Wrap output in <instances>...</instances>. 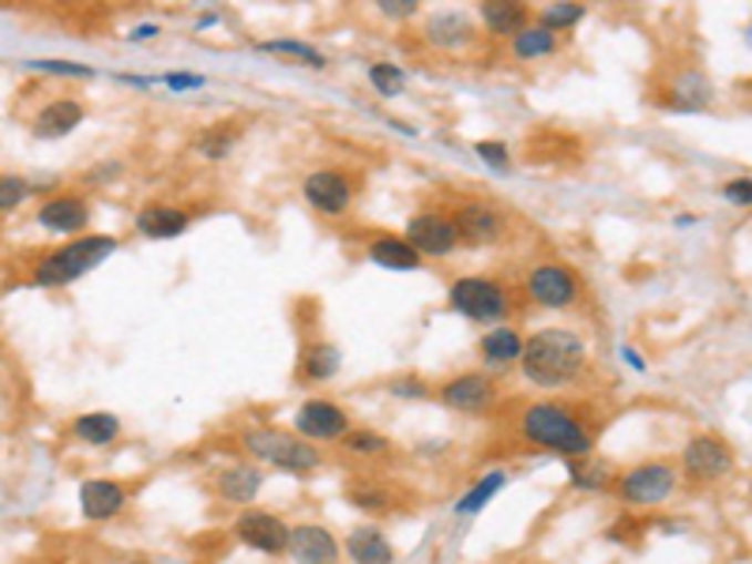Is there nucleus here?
Segmentation results:
<instances>
[{"instance_id":"f257e3e1","label":"nucleus","mask_w":752,"mask_h":564,"mask_svg":"<svg viewBox=\"0 0 752 564\" xmlns=\"http://www.w3.org/2000/svg\"><path fill=\"white\" fill-rule=\"evenodd\" d=\"M519 372L530 380L535 388L560 391L573 388L579 377L587 372V342L584 336L568 328H542L519 353Z\"/></svg>"},{"instance_id":"f03ea898","label":"nucleus","mask_w":752,"mask_h":564,"mask_svg":"<svg viewBox=\"0 0 752 564\" xmlns=\"http://www.w3.org/2000/svg\"><path fill=\"white\" fill-rule=\"evenodd\" d=\"M519 441L542 452H554L568 463L576 459H591L595 452V433L573 407L565 403H530L523 407V414L516 418Z\"/></svg>"},{"instance_id":"7ed1b4c3","label":"nucleus","mask_w":752,"mask_h":564,"mask_svg":"<svg viewBox=\"0 0 752 564\" xmlns=\"http://www.w3.org/2000/svg\"><path fill=\"white\" fill-rule=\"evenodd\" d=\"M241 452L253 455V463H268L279 466L287 474H312L323 466V455L317 444H309L305 437H298L293 429L279 425H253L241 433Z\"/></svg>"},{"instance_id":"20e7f679","label":"nucleus","mask_w":752,"mask_h":564,"mask_svg":"<svg viewBox=\"0 0 752 564\" xmlns=\"http://www.w3.org/2000/svg\"><path fill=\"white\" fill-rule=\"evenodd\" d=\"M117 253V237L110 234H83L75 242L61 245L56 253L42 256L31 267V283L45 286V290H56V286H69L75 279H83L87 271H94L99 264H106L110 256Z\"/></svg>"},{"instance_id":"39448f33","label":"nucleus","mask_w":752,"mask_h":564,"mask_svg":"<svg viewBox=\"0 0 752 564\" xmlns=\"http://www.w3.org/2000/svg\"><path fill=\"white\" fill-rule=\"evenodd\" d=\"M449 305L460 317L474 324H493V328L512 312V298L504 290V283L485 279V275H460L449 286Z\"/></svg>"},{"instance_id":"423d86ee","label":"nucleus","mask_w":752,"mask_h":564,"mask_svg":"<svg viewBox=\"0 0 752 564\" xmlns=\"http://www.w3.org/2000/svg\"><path fill=\"white\" fill-rule=\"evenodd\" d=\"M614 490L625 504H636V509H655V504L670 501L673 490H678V471L670 463H636L628 466L625 474L614 478Z\"/></svg>"},{"instance_id":"0eeeda50","label":"nucleus","mask_w":752,"mask_h":564,"mask_svg":"<svg viewBox=\"0 0 752 564\" xmlns=\"http://www.w3.org/2000/svg\"><path fill=\"white\" fill-rule=\"evenodd\" d=\"M301 193H305V204H309L317 215L342 218L350 207H354L358 177L339 166H323V170H312V174L301 181Z\"/></svg>"},{"instance_id":"6e6552de","label":"nucleus","mask_w":752,"mask_h":564,"mask_svg":"<svg viewBox=\"0 0 752 564\" xmlns=\"http://www.w3.org/2000/svg\"><path fill=\"white\" fill-rule=\"evenodd\" d=\"M449 215L455 229H460L463 248L501 245L504 234H508V215H504L497 204H485V199H460Z\"/></svg>"},{"instance_id":"1a4fd4ad","label":"nucleus","mask_w":752,"mask_h":564,"mask_svg":"<svg viewBox=\"0 0 752 564\" xmlns=\"http://www.w3.org/2000/svg\"><path fill=\"white\" fill-rule=\"evenodd\" d=\"M406 242L414 245V253L422 260H449L463 248V237L455 229L449 212H418L411 223H406Z\"/></svg>"},{"instance_id":"9d476101","label":"nucleus","mask_w":752,"mask_h":564,"mask_svg":"<svg viewBox=\"0 0 752 564\" xmlns=\"http://www.w3.org/2000/svg\"><path fill=\"white\" fill-rule=\"evenodd\" d=\"M234 539L241 546H249L253 553H264V557H287L290 550V527L287 520H279L268 509H245L234 520Z\"/></svg>"},{"instance_id":"9b49d317","label":"nucleus","mask_w":752,"mask_h":564,"mask_svg":"<svg viewBox=\"0 0 752 564\" xmlns=\"http://www.w3.org/2000/svg\"><path fill=\"white\" fill-rule=\"evenodd\" d=\"M527 294L538 309L565 312L579 301V279L565 264H535L527 275Z\"/></svg>"},{"instance_id":"f8f14e48","label":"nucleus","mask_w":752,"mask_h":564,"mask_svg":"<svg viewBox=\"0 0 752 564\" xmlns=\"http://www.w3.org/2000/svg\"><path fill=\"white\" fill-rule=\"evenodd\" d=\"M350 414L342 410L339 403H331V399H305L298 407V414H293V433L305 437L309 444H328V441H342V437L350 433Z\"/></svg>"},{"instance_id":"ddd939ff","label":"nucleus","mask_w":752,"mask_h":564,"mask_svg":"<svg viewBox=\"0 0 752 564\" xmlns=\"http://www.w3.org/2000/svg\"><path fill=\"white\" fill-rule=\"evenodd\" d=\"M433 396L455 414H485L497 403V380L485 372H455L444 384H436Z\"/></svg>"},{"instance_id":"4468645a","label":"nucleus","mask_w":752,"mask_h":564,"mask_svg":"<svg viewBox=\"0 0 752 564\" xmlns=\"http://www.w3.org/2000/svg\"><path fill=\"white\" fill-rule=\"evenodd\" d=\"M730 466H734V452H730V444L722 441V437H711V433L692 437L681 452V471L689 474L692 482H715V478L730 474Z\"/></svg>"},{"instance_id":"2eb2a0df","label":"nucleus","mask_w":752,"mask_h":564,"mask_svg":"<svg viewBox=\"0 0 752 564\" xmlns=\"http://www.w3.org/2000/svg\"><path fill=\"white\" fill-rule=\"evenodd\" d=\"M128 496H132L128 482H117V478H87V482L80 485V512L83 520L91 523H106L113 515L125 512Z\"/></svg>"},{"instance_id":"dca6fc26","label":"nucleus","mask_w":752,"mask_h":564,"mask_svg":"<svg viewBox=\"0 0 752 564\" xmlns=\"http://www.w3.org/2000/svg\"><path fill=\"white\" fill-rule=\"evenodd\" d=\"M287 553L298 564H342V542L323 523H293Z\"/></svg>"},{"instance_id":"f3484780","label":"nucleus","mask_w":752,"mask_h":564,"mask_svg":"<svg viewBox=\"0 0 752 564\" xmlns=\"http://www.w3.org/2000/svg\"><path fill=\"white\" fill-rule=\"evenodd\" d=\"M87 223H91V207H87V199L75 193L50 196L42 207H38V226L50 229V234H80L83 237Z\"/></svg>"},{"instance_id":"a211bd4d","label":"nucleus","mask_w":752,"mask_h":564,"mask_svg":"<svg viewBox=\"0 0 752 564\" xmlns=\"http://www.w3.org/2000/svg\"><path fill=\"white\" fill-rule=\"evenodd\" d=\"M188 223H193V215H188L185 207L162 204V199L144 204L136 212V234L151 237V242H169V237H181L188 229Z\"/></svg>"},{"instance_id":"6ab92c4d","label":"nucleus","mask_w":752,"mask_h":564,"mask_svg":"<svg viewBox=\"0 0 752 564\" xmlns=\"http://www.w3.org/2000/svg\"><path fill=\"white\" fill-rule=\"evenodd\" d=\"M422 34L436 50H466L478 38V27H474V19L466 12H436L425 19Z\"/></svg>"},{"instance_id":"aec40b11","label":"nucleus","mask_w":752,"mask_h":564,"mask_svg":"<svg viewBox=\"0 0 752 564\" xmlns=\"http://www.w3.org/2000/svg\"><path fill=\"white\" fill-rule=\"evenodd\" d=\"M264 490V471L256 463H234V466H223V471L215 474V493L223 496L226 504H249L260 496Z\"/></svg>"},{"instance_id":"412c9836","label":"nucleus","mask_w":752,"mask_h":564,"mask_svg":"<svg viewBox=\"0 0 752 564\" xmlns=\"http://www.w3.org/2000/svg\"><path fill=\"white\" fill-rule=\"evenodd\" d=\"M347 557L354 564H395V546L377 523H358L354 531L347 534Z\"/></svg>"},{"instance_id":"4be33fe9","label":"nucleus","mask_w":752,"mask_h":564,"mask_svg":"<svg viewBox=\"0 0 752 564\" xmlns=\"http://www.w3.org/2000/svg\"><path fill=\"white\" fill-rule=\"evenodd\" d=\"M83 117H87L83 102H75V99H53V102H45V106L38 110V117H34V136H42V140H61V136H69V132L80 129Z\"/></svg>"},{"instance_id":"5701e85b","label":"nucleus","mask_w":752,"mask_h":564,"mask_svg":"<svg viewBox=\"0 0 752 564\" xmlns=\"http://www.w3.org/2000/svg\"><path fill=\"white\" fill-rule=\"evenodd\" d=\"M365 253L377 267H388V271H418L425 264L403 234H373Z\"/></svg>"},{"instance_id":"b1692460","label":"nucleus","mask_w":752,"mask_h":564,"mask_svg":"<svg viewBox=\"0 0 752 564\" xmlns=\"http://www.w3.org/2000/svg\"><path fill=\"white\" fill-rule=\"evenodd\" d=\"M342 366V350L336 342L328 339H317L309 342V347L301 350V361H298V377L305 384H323V380H331Z\"/></svg>"},{"instance_id":"393cba45","label":"nucleus","mask_w":752,"mask_h":564,"mask_svg":"<svg viewBox=\"0 0 752 564\" xmlns=\"http://www.w3.org/2000/svg\"><path fill=\"white\" fill-rule=\"evenodd\" d=\"M478 19L485 31L497 38H516L530 27V12L523 4H512V0H490L478 8Z\"/></svg>"},{"instance_id":"a878e982","label":"nucleus","mask_w":752,"mask_h":564,"mask_svg":"<svg viewBox=\"0 0 752 564\" xmlns=\"http://www.w3.org/2000/svg\"><path fill=\"white\" fill-rule=\"evenodd\" d=\"M478 353H482V361L490 369H504V366H512V361H519L523 336H519L516 328H508V324H497V328L485 331V336H482Z\"/></svg>"},{"instance_id":"bb28decb","label":"nucleus","mask_w":752,"mask_h":564,"mask_svg":"<svg viewBox=\"0 0 752 564\" xmlns=\"http://www.w3.org/2000/svg\"><path fill=\"white\" fill-rule=\"evenodd\" d=\"M72 433L80 437L83 444L91 448H106L121 437V418L106 414V410H91V414H80L72 422Z\"/></svg>"},{"instance_id":"cd10ccee","label":"nucleus","mask_w":752,"mask_h":564,"mask_svg":"<svg viewBox=\"0 0 752 564\" xmlns=\"http://www.w3.org/2000/svg\"><path fill=\"white\" fill-rule=\"evenodd\" d=\"M504 485H508V474L504 471H490V474H482L478 482L474 485H466V493L460 496V501H455V515H460V520H466V515H478L485 504L493 501V496H497Z\"/></svg>"},{"instance_id":"c85d7f7f","label":"nucleus","mask_w":752,"mask_h":564,"mask_svg":"<svg viewBox=\"0 0 752 564\" xmlns=\"http://www.w3.org/2000/svg\"><path fill=\"white\" fill-rule=\"evenodd\" d=\"M260 53H275V57H287V61L301 64V69H328V57H323L317 45L298 42V38H268V42H256Z\"/></svg>"},{"instance_id":"c756f323","label":"nucleus","mask_w":752,"mask_h":564,"mask_svg":"<svg viewBox=\"0 0 752 564\" xmlns=\"http://www.w3.org/2000/svg\"><path fill=\"white\" fill-rule=\"evenodd\" d=\"M568 482H573V490L579 493H602L614 485V474H609L606 463H598V459H576V463H568Z\"/></svg>"},{"instance_id":"7c9ffc66","label":"nucleus","mask_w":752,"mask_h":564,"mask_svg":"<svg viewBox=\"0 0 752 564\" xmlns=\"http://www.w3.org/2000/svg\"><path fill=\"white\" fill-rule=\"evenodd\" d=\"M557 53V34L546 27H527L523 34L512 38V57L516 61H538V57H554Z\"/></svg>"},{"instance_id":"2f4dec72","label":"nucleus","mask_w":752,"mask_h":564,"mask_svg":"<svg viewBox=\"0 0 752 564\" xmlns=\"http://www.w3.org/2000/svg\"><path fill=\"white\" fill-rule=\"evenodd\" d=\"M339 444H342V452L354 455V459H388L392 455V441H388L384 433H377V429H350Z\"/></svg>"},{"instance_id":"473e14b6","label":"nucleus","mask_w":752,"mask_h":564,"mask_svg":"<svg viewBox=\"0 0 752 564\" xmlns=\"http://www.w3.org/2000/svg\"><path fill=\"white\" fill-rule=\"evenodd\" d=\"M708 102H711V83L700 80V75H681V80L673 83V99H670L673 110H703Z\"/></svg>"},{"instance_id":"72a5a7b5","label":"nucleus","mask_w":752,"mask_h":564,"mask_svg":"<svg viewBox=\"0 0 752 564\" xmlns=\"http://www.w3.org/2000/svg\"><path fill=\"white\" fill-rule=\"evenodd\" d=\"M350 496V504L361 512H369V515H380V512H388L392 509V493H388V485H380V482H354L347 490Z\"/></svg>"},{"instance_id":"f704fd0d","label":"nucleus","mask_w":752,"mask_h":564,"mask_svg":"<svg viewBox=\"0 0 752 564\" xmlns=\"http://www.w3.org/2000/svg\"><path fill=\"white\" fill-rule=\"evenodd\" d=\"M369 83L377 88L380 99H399L406 88V72L392 61H377V64H369Z\"/></svg>"},{"instance_id":"c9c22d12","label":"nucleus","mask_w":752,"mask_h":564,"mask_svg":"<svg viewBox=\"0 0 752 564\" xmlns=\"http://www.w3.org/2000/svg\"><path fill=\"white\" fill-rule=\"evenodd\" d=\"M584 16H587V8H584V4H549L538 19H542V27H546V31L565 34L568 27H576Z\"/></svg>"},{"instance_id":"e433bc0d","label":"nucleus","mask_w":752,"mask_h":564,"mask_svg":"<svg viewBox=\"0 0 752 564\" xmlns=\"http://www.w3.org/2000/svg\"><path fill=\"white\" fill-rule=\"evenodd\" d=\"M234 140H237V132H226V124H218V129L204 132V136L196 140V151L204 158H226L234 151Z\"/></svg>"},{"instance_id":"4c0bfd02","label":"nucleus","mask_w":752,"mask_h":564,"mask_svg":"<svg viewBox=\"0 0 752 564\" xmlns=\"http://www.w3.org/2000/svg\"><path fill=\"white\" fill-rule=\"evenodd\" d=\"M31 181L23 177H12V174H0V215L16 212L19 204H23L27 196H31Z\"/></svg>"},{"instance_id":"58836bf2","label":"nucleus","mask_w":752,"mask_h":564,"mask_svg":"<svg viewBox=\"0 0 752 564\" xmlns=\"http://www.w3.org/2000/svg\"><path fill=\"white\" fill-rule=\"evenodd\" d=\"M474 155H478L485 166H493V170H508L512 166V158H508V147L504 143H493V140H482V143H474Z\"/></svg>"},{"instance_id":"ea45409f","label":"nucleus","mask_w":752,"mask_h":564,"mask_svg":"<svg viewBox=\"0 0 752 564\" xmlns=\"http://www.w3.org/2000/svg\"><path fill=\"white\" fill-rule=\"evenodd\" d=\"M34 72H50V75H80V80H91L94 69L87 64H75V61H31Z\"/></svg>"},{"instance_id":"a19ab883","label":"nucleus","mask_w":752,"mask_h":564,"mask_svg":"<svg viewBox=\"0 0 752 564\" xmlns=\"http://www.w3.org/2000/svg\"><path fill=\"white\" fill-rule=\"evenodd\" d=\"M204 75H196V72H166V75H158V88H166V91H199L204 88Z\"/></svg>"},{"instance_id":"79ce46f5","label":"nucleus","mask_w":752,"mask_h":564,"mask_svg":"<svg viewBox=\"0 0 752 564\" xmlns=\"http://www.w3.org/2000/svg\"><path fill=\"white\" fill-rule=\"evenodd\" d=\"M722 196H727L730 204H738V207H749L752 204V177L727 181V185H722Z\"/></svg>"},{"instance_id":"37998d69","label":"nucleus","mask_w":752,"mask_h":564,"mask_svg":"<svg viewBox=\"0 0 752 564\" xmlns=\"http://www.w3.org/2000/svg\"><path fill=\"white\" fill-rule=\"evenodd\" d=\"M392 396H399V399H422V396H433V391L425 388L418 377H403V380H395V384H392Z\"/></svg>"},{"instance_id":"c03bdc74","label":"nucleus","mask_w":752,"mask_h":564,"mask_svg":"<svg viewBox=\"0 0 752 564\" xmlns=\"http://www.w3.org/2000/svg\"><path fill=\"white\" fill-rule=\"evenodd\" d=\"M377 8H380L384 16H392V19H411V16L418 12L414 0H380Z\"/></svg>"},{"instance_id":"a18cd8bd","label":"nucleus","mask_w":752,"mask_h":564,"mask_svg":"<svg viewBox=\"0 0 752 564\" xmlns=\"http://www.w3.org/2000/svg\"><path fill=\"white\" fill-rule=\"evenodd\" d=\"M155 34H158V27H155V23H147V27H136V31H132L128 38H132V42H151Z\"/></svg>"},{"instance_id":"49530a36","label":"nucleus","mask_w":752,"mask_h":564,"mask_svg":"<svg viewBox=\"0 0 752 564\" xmlns=\"http://www.w3.org/2000/svg\"><path fill=\"white\" fill-rule=\"evenodd\" d=\"M621 353H625V361H628V366H632L636 372H643V369H647V361H643L632 347H621Z\"/></svg>"},{"instance_id":"de8ad7c7","label":"nucleus","mask_w":752,"mask_h":564,"mask_svg":"<svg viewBox=\"0 0 752 564\" xmlns=\"http://www.w3.org/2000/svg\"><path fill=\"white\" fill-rule=\"evenodd\" d=\"M749 45H752V27H749Z\"/></svg>"}]
</instances>
